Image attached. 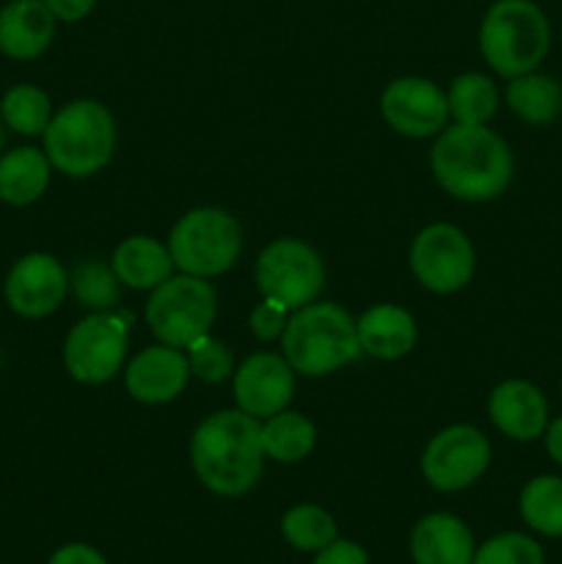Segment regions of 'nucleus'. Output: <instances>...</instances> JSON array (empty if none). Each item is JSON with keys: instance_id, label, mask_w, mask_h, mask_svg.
<instances>
[{"instance_id": "2f4dec72", "label": "nucleus", "mask_w": 562, "mask_h": 564, "mask_svg": "<svg viewBox=\"0 0 562 564\" xmlns=\"http://www.w3.org/2000/svg\"><path fill=\"white\" fill-rule=\"evenodd\" d=\"M314 564H369V560L361 545L350 543V540H334L323 551H317Z\"/></svg>"}, {"instance_id": "a878e982", "label": "nucleus", "mask_w": 562, "mask_h": 564, "mask_svg": "<svg viewBox=\"0 0 562 564\" xmlns=\"http://www.w3.org/2000/svg\"><path fill=\"white\" fill-rule=\"evenodd\" d=\"M0 113H3L6 124L22 135H44L50 119H53L47 94L36 86H28V83H20V86L6 91Z\"/></svg>"}, {"instance_id": "6e6552de", "label": "nucleus", "mask_w": 562, "mask_h": 564, "mask_svg": "<svg viewBox=\"0 0 562 564\" xmlns=\"http://www.w3.org/2000/svg\"><path fill=\"white\" fill-rule=\"evenodd\" d=\"M325 284V268L320 253L295 237L270 242L257 259V286L264 301L281 303L287 312L317 301Z\"/></svg>"}, {"instance_id": "7ed1b4c3", "label": "nucleus", "mask_w": 562, "mask_h": 564, "mask_svg": "<svg viewBox=\"0 0 562 564\" xmlns=\"http://www.w3.org/2000/svg\"><path fill=\"white\" fill-rule=\"evenodd\" d=\"M281 339L287 364L309 378L336 372L361 352L356 323L336 303H309L298 308Z\"/></svg>"}, {"instance_id": "f3484780", "label": "nucleus", "mask_w": 562, "mask_h": 564, "mask_svg": "<svg viewBox=\"0 0 562 564\" xmlns=\"http://www.w3.org/2000/svg\"><path fill=\"white\" fill-rule=\"evenodd\" d=\"M53 33L55 17L44 0H11L0 11V53L9 58H36L50 47Z\"/></svg>"}, {"instance_id": "9b49d317", "label": "nucleus", "mask_w": 562, "mask_h": 564, "mask_svg": "<svg viewBox=\"0 0 562 564\" xmlns=\"http://www.w3.org/2000/svg\"><path fill=\"white\" fill-rule=\"evenodd\" d=\"M488 463V438L472 424H455L430 441L422 455V474L435 490L455 494L477 482Z\"/></svg>"}, {"instance_id": "f03ea898", "label": "nucleus", "mask_w": 562, "mask_h": 564, "mask_svg": "<svg viewBox=\"0 0 562 564\" xmlns=\"http://www.w3.org/2000/svg\"><path fill=\"white\" fill-rule=\"evenodd\" d=\"M191 463L204 488L213 494H248L262 477V427L242 411L215 413L193 433Z\"/></svg>"}, {"instance_id": "20e7f679", "label": "nucleus", "mask_w": 562, "mask_h": 564, "mask_svg": "<svg viewBox=\"0 0 562 564\" xmlns=\"http://www.w3.org/2000/svg\"><path fill=\"white\" fill-rule=\"evenodd\" d=\"M116 149V124L97 99H75L50 119L44 130V154L66 176H91L108 165Z\"/></svg>"}, {"instance_id": "c756f323", "label": "nucleus", "mask_w": 562, "mask_h": 564, "mask_svg": "<svg viewBox=\"0 0 562 564\" xmlns=\"http://www.w3.org/2000/svg\"><path fill=\"white\" fill-rule=\"evenodd\" d=\"M187 364H191V372L204 383H220L235 369V358H231L229 347L220 339H213L209 334H204L202 339L187 347Z\"/></svg>"}, {"instance_id": "c85d7f7f", "label": "nucleus", "mask_w": 562, "mask_h": 564, "mask_svg": "<svg viewBox=\"0 0 562 564\" xmlns=\"http://www.w3.org/2000/svg\"><path fill=\"white\" fill-rule=\"evenodd\" d=\"M472 564H543V551L527 534L507 532L479 545Z\"/></svg>"}, {"instance_id": "c9c22d12", "label": "nucleus", "mask_w": 562, "mask_h": 564, "mask_svg": "<svg viewBox=\"0 0 562 564\" xmlns=\"http://www.w3.org/2000/svg\"><path fill=\"white\" fill-rule=\"evenodd\" d=\"M0 147H3V130H0Z\"/></svg>"}, {"instance_id": "bb28decb", "label": "nucleus", "mask_w": 562, "mask_h": 564, "mask_svg": "<svg viewBox=\"0 0 562 564\" xmlns=\"http://www.w3.org/2000/svg\"><path fill=\"white\" fill-rule=\"evenodd\" d=\"M69 284L75 301L91 312H110L121 297L119 275L114 273L110 264L99 262V259H86V262L77 264L72 270Z\"/></svg>"}, {"instance_id": "cd10ccee", "label": "nucleus", "mask_w": 562, "mask_h": 564, "mask_svg": "<svg viewBox=\"0 0 562 564\" xmlns=\"http://www.w3.org/2000/svg\"><path fill=\"white\" fill-rule=\"evenodd\" d=\"M281 534L298 551H323L336 540V523L323 507L298 505L281 521Z\"/></svg>"}, {"instance_id": "39448f33", "label": "nucleus", "mask_w": 562, "mask_h": 564, "mask_svg": "<svg viewBox=\"0 0 562 564\" xmlns=\"http://www.w3.org/2000/svg\"><path fill=\"white\" fill-rule=\"evenodd\" d=\"M551 44L543 9L532 0H496L479 25V50L501 77L534 72Z\"/></svg>"}, {"instance_id": "f257e3e1", "label": "nucleus", "mask_w": 562, "mask_h": 564, "mask_svg": "<svg viewBox=\"0 0 562 564\" xmlns=\"http://www.w3.org/2000/svg\"><path fill=\"white\" fill-rule=\"evenodd\" d=\"M435 182L463 202H490L512 180V152L485 124L444 127L430 149Z\"/></svg>"}, {"instance_id": "1a4fd4ad", "label": "nucleus", "mask_w": 562, "mask_h": 564, "mask_svg": "<svg viewBox=\"0 0 562 564\" xmlns=\"http://www.w3.org/2000/svg\"><path fill=\"white\" fill-rule=\"evenodd\" d=\"M130 314L94 312L69 330L64 345V364L77 383L99 386L114 378L127 356Z\"/></svg>"}, {"instance_id": "f8f14e48", "label": "nucleus", "mask_w": 562, "mask_h": 564, "mask_svg": "<svg viewBox=\"0 0 562 564\" xmlns=\"http://www.w3.org/2000/svg\"><path fill=\"white\" fill-rule=\"evenodd\" d=\"M386 124L408 138L439 135L450 119L446 94L428 77H400L380 97Z\"/></svg>"}, {"instance_id": "b1692460", "label": "nucleus", "mask_w": 562, "mask_h": 564, "mask_svg": "<svg viewBox=\"0 0 562 564\" xmlns=\"http://www.w3.org/2000/svg\"><path fill=\"white\" fill-rule=\"evenodd\" d=\"M446 102H450V116L457 124H485L494 119L499 91L490 77L479 75V72H466L452 80Z\"/></svg>"}, {"instance_id": "473e14b6", "label": "nucleus", "mask_w": 562, "mask_h": 564, "mask_svg": "<svg viewBox=\"0 0 562 564\" xmlns=\"http://www.w3.org/2000/svg\"><path fill=\"white\" fill-rule=\"evenodd\" d=\"M50 11H53L55 20L61 22H77L83 17H88L97 6V0H44Z\"/></svg>"}, {"instance_id": "72a5a7b5", "label": "nucleus", "mask_w": 562, "mask_h": 564, "mask_svg": "<svg viewBox=\"0 0 562 564\" xmlns=\"http://www.w3.org/2000/svg\"><path fill=\"white\" fill-rule=\"evenodd\" d=\"M50 564H105V556L97 549H91V545L72 543L55 551Z\"/></svg>"}, {"instance_id": "a211bd4d", "label": "nucleus", "mask_w": 562, "mask_h": 564, "mask_svg": "<svg viewBox=\"0 0 562 564\" xmlns=\"http://www.w3.org/2000/svg\"><path fill=\"white\" fill-rule=\"evenodd\" d=\"M411 554L417 564H472L474 538L461 518L433 512L413 527Z\"/></svg>"}, {"instance_id": "4be33fe9", "label": "nucleus", "mask_w": 562, "mask_h": 564, "mask_svg": "<svg viewBox=\"0 0 562 564\" xmlns=\"http://www.w3.org/2000/svg\"><path fill=\"white\" fill-rule=\"evenodd\" d=\"M507 105L527 124H551L562 113V88L554 77L527 72V75L510 77Z\"/></svg>"}, {"instance_id": "412c9836", "label": "nucleus", "mask_w": 562, "mask_h": 564, "mask_svg": "<svg viewBox=\"0 0 562 564\" xmlns=\"http://www.w3.org/2000/svg\"><path fill=\"white\" fill-rule=\"evenodd\" d=\"M50 182L47 154L33 147L11 149L0 158V198L14 207L33 204Z\"/></svg>"}, {"instance_id": "4468645a", "label": "nucleus", "mask_w": 562, "mask_h": 564, "mask_svg": "<svg viewBox=\"0 0 562 564\" xmlns=\"http://www.w3.org/2000/svg\"><path fill=\"white\" fill-rule=\"evenodd\" d=\"M295 369L275 352H257L246 358L235 372V400L242 413L268 419L284 411L295 391Z\"/></svg>"}, {"instance_id": "dca6fc26", "label": "nucleus", "mask_w": 562, "mask_h": 564, "mask_svg": "<svg viewBox=\"0 0 562 564\" xmlns=\"http://www.w3.org/2000/svg\"><path fill=\"white\" fill-rule=\"evenodd\" d=\"M490 422L512 441H534L549 427V402L527 380H505L488 400Z\"/></svg>"}, {"instance_id": "5701e85b", "label": "nucleus", "mask_w": 562, "mask_h": 564, "mask_svg": "<svg viewBox=\"0 0 562 564\" xmlns=\"http://www.w3.org/2000/svg\"><path fill=\"white\" fill-rule=\"evenodd\" d=\"M314 444H317V430L301 413L279 411L262 424L264 457H273L279 463L303 460L312 455Z\"/></svg>"}, {"instance_id": "423d86ee", "label": "nucleus", "mask_w": 562, "mask_h": 564, "mask_svg": "<svg viewBox=\"0 0 562 564\" xmlns=\"http://www.w3.org/2000/svg\"><path fill=\"white\" fill-rule=\"evenodd\" d=\"M242 248L240 224L226 209L198 207L182 215L169 237L174 268L182 273L213 279L237 262Z\"/></svg>"}, {"instance_id": "393cba45", "label": "nucleus", "mask_w": 562, "mask_h": 564, "mask_svg": "<svg viewBox=\"0 0 562 564\" xmlns=\"http://www.w3.org/2000/svg\"><path fill=\"white\" fill-rule=\"evenodd\" d=\"M521 516L538 534L562 538V477H534L521 490Z\"/></svg>"}, {"instance_id": "7c9ffc66", "label": "nucleus", "mask_w": 562, "mask_h": 564, "mask_svg": "<svg viewBox=\"0 0 562 564\" xmlns=\"http://www.w3.org/2000/svg\"><path fill=\"white\" fill-rule=\"evenodd\" d=\"M284 328H287V308L281 306V303L264 301L251 312V330L257 339L273 341L284 334Z\"/></svg>"}, {"instance_id": "2eb2a0df", "label": "nucleus", "mask_w": 562, "mask_h": 564, "mask_svg": "<svg viewBox=\"0 0 562 564\" xmlns=\"http://www.w3.org/2000/svg\"><path fill=\"white\" fill-rule=\"evenodd\" d=\"M187 378H191V364L180 347L154 345L127 364L125 386L132 400L143 405H163L185 391Z\"/></svg>"}, {"instance_id": "9d476101", "label": "nucleus", "mask_w": 562, "mask_h": 564, "mask_svg": "<svg viewBox=\"0 0 562 564\" xmlns=\"http://www.w3.org/2000/svg\"><path fill=\"white\" fill-rule=\"evenodd\" d=\"M411 270L419 284L435 295L463 290L474 275L472 242L457 226H428L411 246Z\"/></svg>"}, {"instance_id": "6ab92c4d", "label": "nucleus", "mask_w": 562, "mask_h": 564, "mask_svg": "<svg viewBox=\"0 0 562 564\" xmlns=\"http://www.w3.org/2000/svg\"><path fill=\"white\" fill-rule=\"evenodd\" d=\"M358 345L364 352L380 361H395V358L408 356L417 345V323L411 314L391 303H380L364 312L356 323Z\"/></svg>"}, {"instance_id": "ddd939ff", "label": "nucleus", "mask_w": 562, "mask_h": 564, "mask_svg": "<svg viewBox=\"0 0 562 564\" xmlns=\"http://www.w3.org/2000/svg\"><path fill=\"white\" fill-rule=\"evenodd\" d=\"M69 275L50 253H28L11 268L6 279V303L20 317L39 319L53 314L64 303Z\"/></svg>"}, {"instance_id": "f704fd0d", "label": "nucleus", "mask_w": 562, "mask_h": 564, "mask_svg": "<svg viewBox=\"0 0 562 564\" xmlns=\"http://www.w3.org/2000/svg\"><path fill=\"white\" fill-rule=\"evenodd\" d=\"M545 449H549L551 460L562 466V416L545 427Z\"/></svg>"}, {"instance_id": "0eeeda50", "label": "nucleus", "mask_w": 562, "mask_h": 564, "mask_svg": "<svg viewBox=\"0 0 562 564\" xmlns=\"http://www.w3.org/2000/svg\"><path fill=\"white\" fill-rule=\"evenodd\" d=\"M215 312H218V297L209 281L182 273L154 286L147 303V323L160 345L187 350L193 341L209 334Z\"/></svg>"}, {"instance_id": "aec40b11", "label": "nucleus", "mask_w": 562, "mask_h": 564, "mask_svg": "<svg viewBox=\"0 0 562 564\" xmlns=\"http://www.w3.org/2000/svg\"><path fill=\"white\" fill-rule=\"evenodd\" d=\"M110 268L130 290H154L165 279H171L174 259L163 242L147 235H136L119 242L114 259H110Z\"/></svg>"}]
</instances>
